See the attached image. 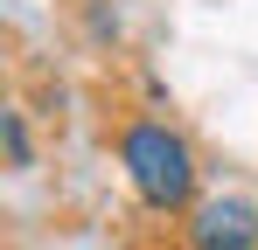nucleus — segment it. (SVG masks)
Returning <instances> with one entry per match:
<instances>
[{"label":"nucleus","mask_w":258,"mask_h":250,"mask_svg":"<svg viewBox=\"0 0 258 250\" xmlns=\"http://www.w3.org/2000/svg\"><path fill=\"white\" fill-rule=\"evenodd\" d=\"M7 153H14V167H28V132H21L14 111H7Z\"/></svg>","instance_id":"7ed1b4c3"},{"label":"nucleus","mask_w":258,"mask_h":250,"mask_svg":"<svg viewBox=\"0 0 258 250\" xmlns=\"http://www.w3.org/2000/svg\"><path fill=\"white\" fill-rule=\"evenodd\" d=\"M119 160H126V181H133V195H140L147 208L174 215V208L196 202V153H188L181 132L140 118V125L119 132Z\"/></svg>","instance_id":"f257e3e1"},{"label":"nucleus","mask_w":258,"mask_h":250,"mask_svg":"<svg viewBox=\"0 0 258 250\" xmlns=\"http://www.w3.org/2000/svg\"><path fill=\"white\" fill-rule=\"evenodd\" d=\"M188 243L196 250H258V202L251 195H210V202H196Z\"/></svg>","instance_id":"f03ea898"}]
</instances>
